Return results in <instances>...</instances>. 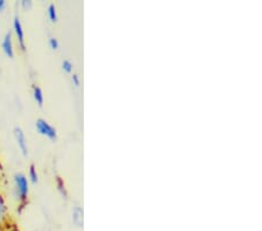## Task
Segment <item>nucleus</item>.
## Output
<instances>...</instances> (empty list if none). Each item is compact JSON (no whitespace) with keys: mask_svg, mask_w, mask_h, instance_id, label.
Here are the masks:
<instances>
[{"mask_svg":"<svg viewBox=\"0 0 262 231\" xmlns=\"http://www.w3.org/2000/svg\"><path fill=\"white\" fill-rule=\"evenodd\" d=\"M71 82H73V86H75L76 88H78L79 86H81V79H79V76L77 74L71 75Z\"/></svg>","mask_w":262,"mask_h":231,"instance_id":"dca6fc26","label":"nucleus"},{"mask_svg":"<svg viewBox=\"0 0 262 231\" xmlns=\"http://www.w3.org/2000/svg\"><path fill=\"white\" fill-rule=\"evenodd\" d=\"M62 70L64 71L67 74H73V70H74V65L73 62L70 60H63L62 61Z\"/></svg>","mask_w":262,"mask_h":231,"instance_id":"ddd939ff","label":"nucleus"},{"mask_svg":"<svg viewBox=\"0 0 262 231\" xmlns=\"http://www.w3.org/2000/svg\"><path fill=\"white\" fill-rule=\"evenodd\" d=\"M71 222L76 228H83L84 225V210L81 205H75L71 210Z\"/></svg>","mask_w":262,"mask_h":231,"instance_id":"0eeeda50","label":"nucleus"},{"mask_svg":"<svg viewBox=\"0 0 262 231\" xmlns=\"http://www.w3.org/2000/svg\"><path fill=\"white\" fill-rule=\"evenodd\" d=\"M2 50L8 58H14L15 56V48H14V37L11 31L5 33L2 40Z\"/></svg>","mask_w":262,"mask_h":231,"instance_id":"39448f33","label":"nucleus"},{"mask_svg":"<svg viewBox=\"0 0 262 231\" xmlns=\"http://www.w3.org/2000/svg\"><path fill=\"white\" fill-rule=\"evenodd\" d=\"M47 16L50 23H57L58 14H57V8L56 5L53 3H50L47 7Z\"/></svg>","mask_w":262,"mask_h":231,"instance_id":"9b49d317","label":"nucleus"},{"mask_svg":"<svg viewBox=\"0 0 262 231\" xmlns=\"http://www.w3.org/2000/svg\"><path fill=\"white\" fill-rule=\"evenodd\" d=\"M31 183L24 173H15L13 175V195L16 201V213L21 214L26 209L29 201V188Z\"/></svg>","mask_w":262,"mask_h":231,"instance_id":"f257e3e1","label":"nucleus"},{"mask_svg":"<svg viewBox=\"0 0 262 231\" xmlns=\"http://www.w3.org/2000/svg\"><path fill=\"white\" fill-rule=\"evenodd\" d=\"M2 231H23L20 229V226L16 224V222L12 218V220L8 222V223L4 226Z\"/></svg>","mask_w":262,"mask_h":231,"instance_id":"f8f14e48","label":"nucleus"},{"mask_svg":"<svg viewBox=\"0 0 262 231\" xmlns=\"http://www.w3.org/2000/svg\"><path fill=\"white\" fill-rule=\"evenodd\" d=\"M48 46L50 47V49L57 50L58 48H60V42H58V40L55 36H49Z\"/></svg>","mask_w":262,"mask_h":231,"instance_id":"4468645a","label":"nucleus"},{"mask_svg":"<svg viewBox=\"0 0 262 231\" xmlns=\"http://www.w3.org/2000/svg\"><path fill=\"white\" fill-rule=\"evenodd\" d=\"M7 7V2L6 0H0V14L5 11V8Z\"/></svg>","mask_w":262,"mask_h":231,"instance_id":"f3484780","label":"nucleus"},{"mask_svg":"<svg viewBox=\"0 0 262 231\" xmlns=\"http://www.w3.org/2000/svg\"><path fill=\"white\" fill-rule=\"evenodd\" d=\"M33 98H34V102L36 103V105L39 108H42L45 104V94H43V90L41 89V87L36 86V84H34L33 86Z\"/></svg>","mask_w":262,"mask_h":231,"instance_id":"6e6552de","label":"nucleus"},{"mask_svg":"<svg viewBox=\"0 0 262 231\" xmlns=\"http://www.w3.org/2000/svg\"><path fill=\"white\" fill-rule=\"evenodd\" d=\"M35 129L36 131L41 134L42 137L47 138V139L52 140V141H56L58 133L57 130L54 128V126L43 118H39L35 121Z\"/></svg>","mask_w":262,"mask_h":231,"instance_id":"7ed1b4c3","label":"nucleus"},{"mask_svg":"<svg viewBox=\"0 0 262 231\" xmlns=\"http://www.w3.org/2000/svg\"><path fill=\"white\" fill-rule=\"evenodd\" d=\"M0 178H2V165H0Z\"/></svg>","mask_w":262,"mask_h":231,"instance_id":"a211bd4d","label":"nucleus"},{"mask_svg":"<svg viewBox=\"0 0 262 231\" xmlns=\"http://www.w3.org/2000/svg\"><path fill=\"white\" fill-rule=\"evenodd\" d=\"M55 182H56L57 192L60 193L63 199L68 200V197H69V193H68V189H67V186L64 183V180H63L61 176H56V179H55Z\"/></svg>","mask_w":262,"mask_h":231,"instance_id":"1a4fd4ad","label":"nucleus"},{"mask_svg":"<svg viewBox=\"0 0 262 231\" xmlns=\"http://www.w3.org/2000/svg\"><path fill=\"white\" fill-rule=\"evenodd\" d=\"M11 220L12 217L10 215V208H8L6 197L0 191V231Z\"/></svg>","mask_w":262,"mask_h":231,"instance_id":"423d86ee","label":"nucleus"},{"mask_svg":"<svg viewBox=\"0 0 262 231\" xmlns=\"http://www.w3.org/2000/svg\"><path fill=\"white\" fill-rule=\"evenodd\" d=\"M12 29H13L12 34H13V37H15L18 47L21 52H26V34H25L23 21H21L18 14L14 15L13 23H12Z\"/></svg>","mask_w":262,"mask_h":231,"instance_id":"f03ea898","label":"nucleus"},{"mask_svg":"<svg viewBox=\"0 0 262 231\" xmlns=\"http://www.w3.org/2000/svg\"><path fill=\"white\" fill-rule=\"evenodd\" d=\"M13 134H14V139L16 142V146H18L19 151L24 157H28L29 154V146H28V139L26 137V133L20 126H15L13 130Z\"/></svg>","mask_w":262,"mask_h":231,"instance_id":"20e7f679","label":"nucleus"},{"mask_svg":"<svg viewBox=\"0 0 262 231\" xmlns=\"http://www.w3.org/2000/svg\"><path fill=\"white\" fill-rule=\"evenodd\" d=\"M27 178H28L29 183H32V184H36L37 182H39V173H37V168L35 165H34V163L29 165V167H28Z\"/></svg>","mask_w":262,"mask_h":231,"instance_id":"9d476101","label":"nucleus"},{"mask_svg":"<svg viewBox=\"0 0 262 231\" xmlns=\"http://www.w3.org/2000/svg\"><path fill=\"white\" fill-rule=\"evenodd\" d=\"M19 5L24 8V10L28 11L29 8L33 7V2L32 0H21V2L19 3Z\"/></svg>","mask_w":262,"mask_h":231,"instance_id":"2eb2a0df","label":"nucleus"}]
</instances>
